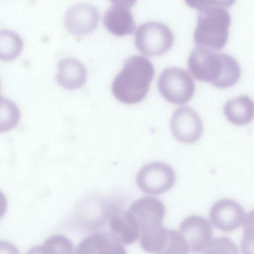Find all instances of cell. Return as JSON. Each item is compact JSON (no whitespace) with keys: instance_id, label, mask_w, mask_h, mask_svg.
Listing matches in <instances>:
<instances>
[{"instance_id":"e0dca14e","label":"cell","mask_w":254,"mask_h":254,"mask_svg":"<svg viewBox=\"0 0 254 254\" xmlns=\"http://www.w3.org/2000/svg\"><path fill=\"white\" fill-rule=\"evenodd\" d=\"M99 254H127L123 243L111 231H100L93 234Z\"/></svg>"},{"instance_id":"52a82bcc","label":"cell","mask_w":254,"mask_h":254,"mask_svg":"<svg viewBox=\"0 0 254 254\" xmlns=\"http://www.w3.org/2000/svg\"><path fill=\"white\" fill-rule=\"evenodd\" d=\"M127 211L136 220L140 237L157 230L162 226L165 207L158 198L145 196L134 201Z\"/></svg>"},{"instance_id":"44dd1931","label":"cell","mask_w":254,"mask_h":254,"mask_svg":"<svg viewBox=\"0 0 254 254\" xmlns=\"http://www.w3.org/2000/svg\"><path fill=\"white\" fill-rule=\"evenodd\" d=\"M74 254H99L93 234L85 238L78 245Z\"/></svg>"},{"instance_id":"d6986e66","label":"cell","mask_w":254,"mask_h":254,"mask_svg":"<svg viewBox=\"0 0 254 254\" xmlns=\"http://www.w3.org/2000/svg\"><path fill=\"white\" fill-rule=\"evenodd\" d=\"M47 254H72L73 245L67 237L54 235L48 238L42 245Z\"/></svg>"},{"instance_id":"3957f363","label":"cell","mask_w":254,"mask_h":254,"mask_svg":"<svg viewBox=\"0 0 254 254\" xmlns=\"http://www.w3.org/2000/svg\"><path fill=\"white\" fill-rule=\"evenodd\" d=\"M154 73L153 64L148 58L140 55L129 57L113 81L114 96L126 104L140 102L146 96Z\"/></svg>"},{"instance_id":"9a60e30c","label":"cell","mask_w":254,"mask_h":254,"mask_svg":"<svg viewBox=\"0 0 254 254\" xmlns=\"http://www.w3.org/2000/svg\"><path fill=\"white\" fill-rule=\"evenodd\" d=\"M224 113L233 124L246 125L254 118V102L246 95L236 97L226 103Z\"/></svg>"},{"instance_id":"cb8c5ba5","label":"cell","mask_w":254,"mask_h":254,"mask_svg":"<svg viewBox=\"0 0 254 254\" xmlns=\"http://www.w3.org/2000/svg\"><path fill=\"white\" fill-rule=\"evenodd\" d=\"M0 254H19V253L12 244L6 241H1Z\"/></svg>"},{"instance_id":"ffe728a7","label":"cell","mask_w":254,"mask_h":254,"mask_svg":"<svg viewBox=\"0 0 254 254\" xmlns=\"http://www.w3.org/2000/svg\"><path fill=\"white\" fill-rule=\"evenodd\" d=\"M203 254H239V250L237 246L231 239L220 237L210 242Z\"/></svg>"},{"instance_id":"7c38bea8","label":"cell","mask_w":254,"mask_h":254,"mask_svg":"<svg viewBox=\"0 0 254 254\" xmlns=\"http://www.w3.org/2000/svg\"><path fill=\"white\" fill-rule=\"evenodd\" d=\"M99 19L98 9L93 5L76 3L70 6L64 16V25L69 32L74 35H84L93 30Z\"/></svg>"},{"instance_id":"ba28073f","label":"cell","mask_w":254,"mask_h":254,"mask_svg":"<svg viewBox=\"0 0 254 254\" xmlns=\"http://www.w3.org/2000/svg\"><path fill=\"white\" fill-rule=\"evenodd\" d=\"M170 127L178 141L187 144L196 142L203 131V125L198 114L188 106L177 109L172 115Z\"/></svg>"},{"instance_id":"30bf717a","label":"cell","mask_w":254,"mask_h":254,"mask_svg":"<svg viewBox=\"0 0 254 254\" xmlns=\"http://www.w3.org/2000/svg\"><path fill=\"white\" fill-rule=\"evenodd\" d=\"M179 230L187 242L190 252L193 254L204 252L213 234L209 222L198 215L186 218L181 222Z\"/></svg>"},{"instance_id":"6da1fadb","label":"cell","mask_w":254,"mask_h":254,"mask_svg":"<svg viewBox=\"0 0 254 254\" xmlns=\"http://www.w3.org/2000/svg\"><path fill=\"white\" fill-rule=\"evenodd\" d=\"M234 0H187L190 6L197 10L196 26L193 34L195 43L200 46L219 50L227 43L231 22L226 7Z\"/></svg>"},{"instance_id":"7402d4cb","label":"cell","mask_w":254,"mask_h":254,"mask_svg":"<svg viewBox=\"0 0 254 254\" xmlns=\"http://www.w3.org/2000/svg\"><path fill=\"white\" fill-rule=\"evenodd\" d=\"M243 254H254V233L244 232L241 241Z\"/></svg>"},{"instance_id":"9c48e42d","label":"cell","mask_w":254,"mask_h":254,"mask_svg":"<svg viewBox=\"0 0 254 254\" xmlns=\"http://www.w3.org/2000/svg\"><path fill=\"white\" fill-rule=\"evenodd\" d=\"M135 2V0H129L112 1L103 17L105 27L119 36L132 33L135 29V23L131 9Z\"/></svg>"},{"instance_id":"5b68a950","label":"cell","mask_w":254,"mask_h":254,"mask_svg":"<svg viewBox=\"0 0 254 254\" xmlns=\"http://www.w3.org/2000/svg\"><path fill=\"white\" fill-rule=\"evenodd\" d=\"M174 36L164 23L155 21L145 22L138 27L135 34V45L142 54L148 56L161 55L171 47Z\"/></svg>"},{"instance_id":"4fadbf2b","label":"cell","mask_w":254,"mask_h":254,"mask_svg":"<svg viewBox=\"0 0 254 254\" xmlns=\"http://www.w3.org/2000/svg\"><path fill=\"white\" fill-rule=\"evenodd\" d=\"M86 79V69L78 60L68 57L58 63L56 80L61 86L72 90L81 87Z\"/></svg>"},{"instance_id":"8fae6325","label":"cell","mask_w":254,"mask_h":254,"mask_svg":"<svg viewBox=\"0 0 254 254\" xmlns=\"http://www.w3.org/2000/svg\"><path fill=\"white\" fill-rule=\"evenodd\" d=\"M242 206L234 200L224 198L217 201L209 211V218L219 230L229 232L238 228L245 219Z\"/></svg>"},{"instance_id":"2e32d148","label":"cell","mask_w":254,"mask_h":254,"mask_svg":"<svg viewBox=\"0 0 254 254\" xmlns=\"http://www.w3.org/2000/svg\"><path fill=\"white\" fill-rule=\"evenodd\" d=\"M22 48V41L14 31L3 29L0 32V58L8 61L15 58Z\"/></svg>"},{"instance_id":"7a4b0ae2","label":"cell","mask_w":254,"mask_h":254,"mask_svg":"<svg viewBox=\"0 0 254 254\" xmlns=\"http://www.w3.org/2000/svg\"><path fill=\"white\" fill-rule=\"evenodd\" d=\"M188 65L196 79L210 82L219 88L233 85L241 75L240 65L232 56L204 46H198L193 49Z\"/></svg>"},{"instance_id":"8992f818","label":"cell","mask_w":254,"mask_h":254,"mask_svg":"<svg viewBox=\"0 0 254 254\" xmlns=\"http://www.w3.org/2000/svg\"><path fill=\"white\" fill-rule=\"evenodd\" d=\"M176 174L169 165L160 162L148 163L141 167L136 178V184L144 193L159 195L169 190L174 185Z\"/></svg>"},{"instance_id":"ac0fdd59","label":"cell","mask_w":254,"mask_h":254,"mask_svg":"<svg viewBox=\"0 0 254 254\" xmlns=\"http://www.w3.org/2000/svg\"><path fill=\"white\" fill-rule=\"evenodd\" d=\"M189 252L187 242L181 233L169 229L167 239L156 254H188Z\"/></svg>"},{"instance_id":"277c9868","label":"cell","mask_w":254,"mask_h":254,"mask_svg":"<svg viewBox=\"0 0 254 254\" xmlns=\"http://www.w3.org/2000/svg\"><path fill=\"white\" fill-rule=\"evenodd\" d=\"M158 87L166 100L175 104H183L193 96L195 83L186 70L172 66L162 71L158 78Z\"/></svg>"},{"instance_id":"d4e9b609","label":"cell","mask_w":254,"mask_h":254,"mask_svg":"<svg viewBox=\"0 0 254 254\" xmlns=\"http://www.w3.org/2000/svg\"><path fill=\"white\" fill-rule=\"evenodd\" d=\"M26 254H42L40 245L35 246L31 248Z\"/></svg>"},{"instance_id":"603a6c76","label":"cell","mask_w":254,"mask_h":254,"mask_svg":"<svg viewBox=\"0 0 254 254\" xmlns=\"http://www.w3.org/2000/svg\"><path fill=\"white\" fill-rule=\"evenodd\" d=\"M244 232L254 233V209L250 211L245 218Z\"/></svg>"},{"instance_id":"5bb4252c","label":"cell","mask_w":254,"mask_h":254,"mask_svg":"<svg viewBox=\"0 0 254 254\" xmlns=\"http://www.w3.org/2000/svg\"><path fill=\"white\" fill-rule=\"evenodd\" d=\"M109 226L111 231L123 244H131L139 237L136 220L127 210H114L110 214Z\"/></svg>"}]
</instances>
